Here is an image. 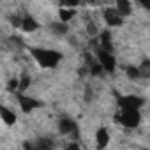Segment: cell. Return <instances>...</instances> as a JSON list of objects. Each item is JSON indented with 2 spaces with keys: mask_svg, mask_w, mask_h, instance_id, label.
I'll use <instances>...</instances> for the list:
<instances>
[{
  "mask_svg": "<svg viewBox=\"0 0 150 150\" xmlns=\"http://www.w3.org/2000/svg\"><path fill=\"white\" fill-rule=\"evenodd\" d=\"M139 71H141V78H150V60H145L139 65Z\"/></svg>",
  "mask_w": 150,
  "mask_h": 150,
  "instance_id": "ac0fdd59",
  "label": "cell"
},
{
  "mask_svg": "<svg viewBox=\"0 0 150 150\" xmlns=\"http://www.w3.org/2000/svg\"><path fill=\"white\" fill-rule=\"evenodd\" d=\"M99 46H101V48H104V50H108V51H113V42H111V34H110L108 30H104V32H101V35H99Z\"/></svg>",
  "mask_w": 150,
  "mask_h": 150,
  "instance_id": "4fadbf2b",
  "label": "cell"
},
{
  "mask_svg": "<svg viewBox=\"0 0 150 150\" xmlns=\"http://www.w3.org/2000/svg\"><path fill=\"white\" fill-rule=\"evenodd\" d=\"M108 143H110V132H108V129L106 127H99L96 131V145L99 148H104V146H108Z\"/></svg>",
  "mask_w": 150,
  "mask_h": 150,
  "instance_id": "ba28073f",
  "label": "cell"
},
{
  "mask_svg": "<svg viewBox=\"0 0 150 150\" xmlns=\"http://www.w3.org/2000/svg\"><path fill=\"white\" fill-rule=\"evenodd\" d=\"M58 131L62 134H69L72 138H78V124L69 117H64L58 120Z\"/></svg>",
  "mask_w": 150,
  "mask_h": 150,
  "instance_id": "52a82bcc",
  "label": "cell"
},
{
  "mask_svg": "<svg viewBox=\"0 0 150 150\" xmlns=\"http://www.w3.org/2000/svg\"><path fill=\"white\" fill-rule=\"evenodd\" d=\"M87 67H88V71H90L92 76H99V74L104 71V69H103V65H101V62L97 60V57H96V58L87 57Z\"/></svg>",
  "mask_w": 150,
  "mask_h": 150,
  "instance_id": "30bf717a",
  "label": "cell"
},
{
  "mask_svg": "<svg viewBox=\"0 0 150 150\" xmlns=\"http://www.w3.org/2000/svg\"><path fill=\"white\" fill-rule=\"evenodd\" d=\"M83 0H60L62 7H78Z\"/></svg>",
  "mask_w": 150,
  "mask_h": 150,
  "instance_id": "d6986e66",
  "label": "cell"
},
{
  "mask_svg": "<svg viewBox=\"0 0 150 150\" xmlns=\"http://www.w3.org/2000/svg\"><path fill=\"white\" fill-rule=\"evenodd\" d=\"M9 92H14V90H20V80L18 78H13L11 81H9Z\"/></svg>",
  "mask_w": 150,
  "mask_h": 150,
  "instance_id": "44dd1931",
  "label": "cell"
},
{
  "mask_svg": "<svg viewBox=\"0 0 150 150\" xmlns=\"http://www.w3.org/2000/svg\"><path fill=\"white\" fill-rule=\"evenodd\" d=\"M115 7L118 9V13H120L124 18L132 14V6H131L129 0H115Z\"/></svg>",
  "mask_w": 150,
  "mask_h": 150,
  "instance_id": "8fae6325",
  "label": "cell"
},
{
  "mask_svg": "<svg viewBox=\"0 0 150 150\" xmlns=\"http://www.w3.org/2000/svg\"><path fill=\"white\" fill-rule=\"evenodd\" d=\"M125 74L129 76V80H139L141 78V71H139V67H136V65H127L125 67Z\"/></svg>",
  "mask_w": 150,
  "mask_h": 150,
  "instance_id": "2e32d148",
  "label": "cell"
},
{
  "mask_svg": "<svg viewBox=\"0 0 150 150\" xmlns=\"http://www.w3.org/2000/svg\"><path fill=\"white\" fill-rule=\"evenodd\" d=\"M96 57H97V60L101 62L104 72H115V71H117V60H115V57H113V51H108V50H104V48L99 46V48L96 50Z\"/></svg>",
  "mask_w": 150,
  "mask_h": 150,
  "instance_id": "3957f363",
  "label": "cell"
},
{
  "mask_svg": "<svg viewBox=\"0 0 150 150\" xmlns=\"http://www.w3.org/2000/svg\"><path fill=\"white\" fill-rule=\"evenodd\" d=\"M103 16H104V21L110 27H122L124 25V16L118 13L117 7H104Z\"/></svg>",
  "mask_w": 150,
  "mask_h": 150,
  "instance_id": "8992f818",
  "label": "cell"
},
{
  "mask_svg": "<svg viewBox=\"0 0 150 150\" xmlns=\"http://www.w3.org/2000/svg\"><path fill=\"white\" fill-rule=\"evenodd\" d=\"M28 87H30V76L27 72H23L20 76V92H25Z\"/></svg>",
  "mask_w": 150,
  "mask_h": 150,
  "instance_id": "e0dca14e",
  "label": "cell"
},
{
  "mask_svg": "<svg viewBox=\"0 0 150 150\" xmlns=\"http://www.w3.org/2000/svg\"><path fill=\"white\" fill-rule=\"evenodd\" d=\"M16 99H18V104H20V108H21V111L23 113H30V111H34L35 108H41L42 106V103L41 101H37V99H34V97H30V96H27V94H16Z\"/></svg>",
  "mask_w": 150,
  "mask_h": 150,
  "instance_id": "5b68a950",
  "label": "cell"
},
{
  "mask_svg": "<svg viewBox=\"0 0 150 150\" xmlns=\"http://www.w3.org/2000/svg\"><path fill=\"white\" fill-rule=\"evenodd\" d=\"M21 21H23V18H20V16H11V25H13V27H21Z\"/></svg>",
  "mask_w": 150,
  "mask_h": 150,
  "instance_id": "7402d4cb",
  "label": "cell"
},
{
  "mask_svg": "<svg viewBox=\"0 0 150 150\" xmlns=\"http://www.w3.org/2000/svg\"><path fill=\"white\" fill-rule=\"evenodd\" d=\"M88 2H90V4H92V6H97V4H99V2H101V0H88Z\"/></svg>",
  "mask_w": 150,
  "mask_h": 150,
  "instance_id": "cb8c5ba5",
  "label": "cell"
},
{
  "mask_svg": "<svg viewBox=\"0 0 150 150\" xmlns=\"http://www.w3.org/2000/svg\"><path fill=\"white\" fill-rule=\"evenodd\" d=\"M30 55L34 57V60L44 67V69H53L60 64V60L64 58L60 51H55V50H46V48H30L28 50Z\"/></svg>",
  "mask_w": 150,
  "mask_h": 150,
  "instance_id": "6da1fadb",
  "label": "cell"
},
{
  "mask_svg": "<svg viewBox=\"0 0 150 150\" xmlns=\"http://www.w3.org/2000/svg\"><path fill=\"white\" fill-rule=\"evenodd\" d=\"M35 148H53V143L50 141V139H39L37 143H35Z\"/></svg>",
  "mask_w": 150,
  "mask_h": 150,
  "instance_id": "ffe728a7",
  "label": "cell"
},
{
  "mask_svg": "<svg viewBox=\"0 0 150 150\" xmlns=\"http://www.w3.org/2000/svg\"><path fill=\"white\" fill-rule=\"evenodd\" d=\"M117 104L120 110H139L145 104V99L138 96H118Z\"/></svg>",
  "mask_w": 150,
  "mask_h": 150,
  "instance_id": "277c9868",
  "label": "cell"
},
{
  "mask_svg": "<svg viewBox=\"0 0 150 150\" xmlns=\"http://www.w3.org/2000/svg\"><path fill=\"white\" fill-rule=\"evenodd\" d=\"M74 16H76V9L74 7H62L60 11H58V18H60V21H71Z\"/></svg>",
  "mask_w": 150,
  "mask_h": 150,
  "instance_id": "9a60e30c",
  "label": "cell"
},
{
  "mask_svg": "<svg viewBox=\"0 0 150 150\" xmlns=\"http://www.w3.org/2000/svg\"><path fill=\"white\" fill-rule=\"evenodd\" d=\"M138 2H139L145 9H148V11H150V0H138Z\"/></svg>",
  "mask_w": 150,
  "mask_h": 150,
  "instance_id": "603a6c76",
  "label": "cell"
},
{
  "mask_svg": "<svg viewBox=\"0 0 150 150\" xmlns=\"http://www.w3.org/2000/svg\"><path fill=\"white\" fill-rule=\"evenodd\" d=\"M21 28H23V32H35L37 28H39V23L32 18V16H25L23 18V21H21Z\"/></svg>",
  "mask_w": 150,
  "mask_h": 150,
  "instance_id": "7c38bea8",
  "label": "cell"
},
{
  "mask_svg": "<svg viewBox=\"0 0 150 150\" xmlns=\"http://www.w3.org/2000/svg\"><path fill=\"white\" fill-rule=\"evenodd\" d=\"M50 30L55 34V35H65L67 32H69V27H67V23L65 21H55V23H51L50 25Z\"/></svg>",
  "mask_w": 150,
  "mask_h": 150,
  "instance_id": "5bb4252c",
  "label": "cell"
},
{
  "mask_svg": "<svg viewBox=\"0 0 150 150\" xmlns=\"http://www.w3.org/2000/svg\"><path fill=\"white\" fill-rule=\"evenodd\" d=\"M115 122L124 125V127H127V129H134L141 122L139 110H120V113L115 115Z\"/></svg>",
  "mask_w": 150,
  "mask_h": 150,
  "instance_id": "7a4b0ae2",
  "label": "cell"
},
{
  "mask_svg": "<svg viewBox=\"0 0 150 150\" xmlns=\"http://www.w3.org/2000/svg\"><path fill=\"white\" fill-rule=\"evenodd\" d=\"M0 117H2V122L6 124V125H14L16 124V113L14 111H11L9 108H6V106H2L0 108Z\"/></svg>",
  "mask_w": 150,
  "mask_h": 150,
  "instance_id": "9c48e42d",
  "label": "cell"
}]
</instances>
